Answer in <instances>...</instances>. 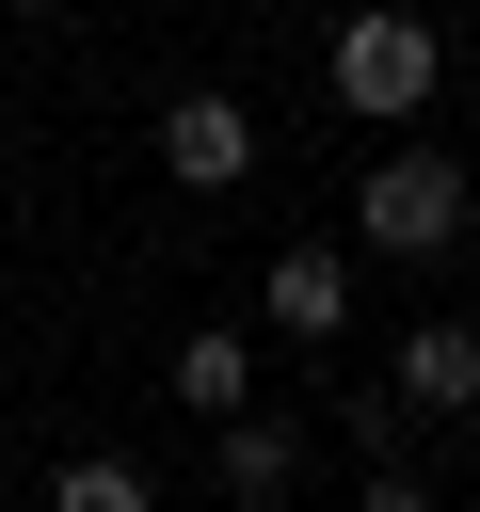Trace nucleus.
I'll return each instance as SVG.
<instances>
[{"label":"nucleus","instance_id":"20e7f679","mask_svg":"<svg viewBox=\"0 0 480 512\" xmlns=\"http://www.w3.org/2000/svg\"><path fill=\"white\" fill-rule=\"evenodd\" d=\"M256 320H272L288 352H320V336L352 320V256H304V240H288V256L256 272Z\"/></svg>","mask_w":480,"mask_h":512},{"label":"nucleus","instance_id":"1a4fd4ad","mask_svg":"<svg viewBox=\"0 0 480 512\" xmlns=\"http://www.w3.org/2000/svg\"><path fill=\"white\" fill-rule=\"evenodd\" d=\"M352 512H432V496H416L400 464H368V496H352Z\"/></svg>","mask_w":480,"mask_h":512},{"label":"nucleus","instance_id":"7ed1b4c3","mask_svg":"<svg viewBox=\"0 0 480 512\" xmlns=\"http://www.w3.org/2000/svg\"><path fill=\"white\" fill-rule=\"evenodd\" d=\"M160 176H176V192H240V176H256V112H240V96H176V112H160Z\"/></svg>","mask_w":480,"mask_h":512},{"label":"nucleus","instance_id":"f257e3e1","mask_svg":"<svg viewBox=\"0 0 480 512\" xmlns=\"http://www.w3.org/2000/svg\"><path fill=\"white\" fill-rule=\"evenodd\" d=\"M432 80H448V32H432L416 0H368V16H336V112H368V128H416V112H432Z\"/></svg>","mask_w":480,"mask_h":512},{"label":"nucleus","instance_id":"423d86ee","mask_svg":"<svg viewBox=\"0 0 480 512\" xmlns=\"http://www.w3.org/2000/svg\"><path fill=\"white\" fill-rule=\"evenodd\" d=\"M384 400L464 416V400H480V320H416V336H400V368H384Z\"/></svg>","mask_w":480,"mask_h":512},{"label":"nucleus","instance_id":"6e6552de","mask_svg":"<svg viewBox=\"0 0 480 512\" xmlns=\"http://www.w3.org/2000/svg\"><path fill=\"white\" fill-rule=\"evenodd\" d=\"M32 512H160V480H144V464H128V448H64V464H48V496H32Z\"/></svg>","mask_w":480,"mask_h":512},{"label":"nucleus","instance_id":"9b49d317","mask_svg":"<svg viewBox=\"0 0 480 512\" xmlns=\"http://www.w3.org/2000/svg\"><path fill=\"white\" fill-rule=\"evenodd\" d=\"M0 32H16V16H0Z\"/></svg>","mask_w":480,"mask_h":512},{"label":"nucleus","instance_id":"9d476101","mask_svg":"<svg viewBox=\"0 0 480 512\" xmlns=\"http://www.w3.org/2000/svg\"><path fill=\"white\" fill-rule=\"evenodd\" d=\"M0 16H48V0H0Z\"/></svg>","mask_w":480,"mask_h":512},{"label":"nucleus","instance_id":"0eeeda50","mask_svg":"<svg viewBox=\"0 0 480 512\" xmlns=\"http://www.w3.org/2000/svg\"><path fill=\"white\" fill-rule=\"evenodd\" d=\"M208 464H224V496H240V512H272V496L304 480V432H288V416H224V448H208Z\"/></svg>","mask_w":480,"mask_h":512},{"label":"nucleus","instance_id":"f03ea898","mask_svg":"<svg viewBox=\"0 0 480 512\" xmlns=\"http://www.w3.org/2000/svg\"><path fill=\"white\" fill-rule=\"evenodd\" d=\"M352 240H368V256H448V240H464V160H448V144H384L368 192H352Z\"/></svg>","mask_w":480,"mask_h":512},{"label":"nucleus","instance_id":"39448f33","mask_svg":"<svg viewBox=\"0 0 480 512\" xmlns=\"http://www.w3.org/2000/svg\"><path fill=\"white\" fill-rule=\"evenodd\" d=\"M160 400H192L208 432H224V416H256V336H224V320H192V336H176V368H160Z\"/></svg>","mask_w":480,"mask_h":512}]
</instances>
